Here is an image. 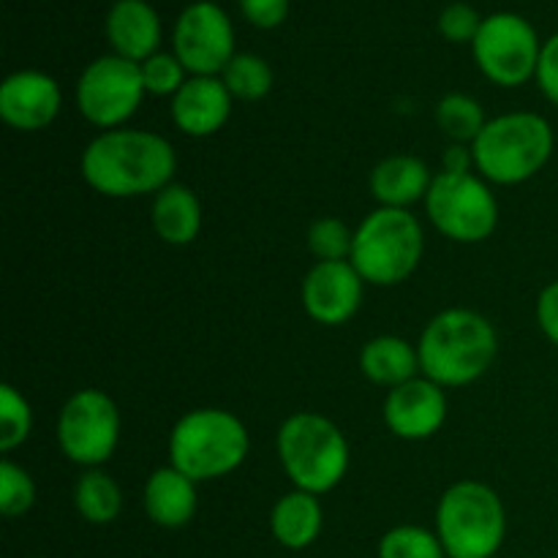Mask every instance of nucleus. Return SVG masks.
Segmentation results:
<instances>
[{
    "instance_id": "4be33fe9",
    "label": "nucleus",
    "mask_w": 558,
    "mask_h": 558,
    "mask_svg": "<svg viewBox=\"0 0 558 558\" xmlns=\"http://www.w3.org/2000/svg\"><path fill=\"white\" fill-rule=\"evenodd\" d=\"M360 374L376 387L403 385V381L420 376V354L417 343L407 341L401 336H376L363 343L360 349Z\"/></svg>"
},
{
    "instance_id": "f3484780",
    "label": "nucleus",
    "mask_w": 558,
    "mask_h": 558,
    "mask_svg": "<svg viewBox=\"0 0 558 558\" xmlns=\"http://www.w3.org/2000/svg\"><path fill=\"white\" fill-rule=\"evenodd\" d=\"M104 33L112 52L134 63L161 52V16L147 0H114Z\"/></svg>"
},
{
    "instance_id": "423d86ee",
    "label": "nucleus",
    "mask_w": 558,
    "mask_h": 558,
    "mask_svg": "<svg viewBox=\"0 0 558 558\" xmlns=\"http://www.w3.org/2000/svg\"><path fill=\"white\" fill-rule=\"evenodd\" d=\"M425 232L412 210L376 207L354 229L352 265L368 287H398L417 272Z\"/></svg>"
},
{
    "instance_id": "f03ea898",
    "label": "nucleus",
    "mask_w": 558,
    "mask_h": 558,
    "mask_svg": "<svg viewBox=\"0 0 558 558\" xmlns=\"http://www.w3.org/2000/svg\"><path fill=\"white\" fill-rule=\"evenodd\" d=\"M417 354L420 374L458 390L488 374L499 354V332L480 311L445 308L420 332Z\"/></svg>"
},
{
    "instance_id": "412c9836",
    "label": "nucleus",
    "mask_w": 558,
    "mask_h": 558,
    "mask_svg": "<svg viewBox=\"0 0 558 558\" xmlns=\"http://www.w3.org/2000/svg\"><path fill=\"white\" fill-rule=\"evenodd\" d=\"M322 496L308 490L292 488L272 505L270 532L278 545L289 550H305L316 543L325 526V510H322Z\"/></svg>"
},
{
    "instance_id": "f8f14e48",
    "label": "nucleus",
    "mask_w": 558,
    "mask_h": 558,
    "mask_svg": "<svg viewBox=\"0 0 558 558\" xmlns=\"http://www.w3.org/2000/svg\"><path fill=\"white\" fill-rule=\"evenodd\" d=\"M172 52L191 76H221L238 54L234 25L213 0H196L180 11L172 31Z\"/></svg>"
},
{
    "instance_id": "cd10ccee",
    "label": "nucleus",
    "mask_w": 558,
    "mask_h": 558,
    "mask_svg": "<svg viewBox=\"0 0 558 558\" xmlns=\"http://www.w3.org/2000/svg\"><path fill=\"white\" fill-rule=\"evenodd\" d=\"M379 558H447L445 545L423 526H396L379 539Z\"/></svg>"
},
{
    "instance_id": "f704fd0d",
    "label": "nucleus",
    "mask_w": 558,
    "mask_h": 558,
    "mask_svg": "<svg viewBox=\"0 0 558 558\" xmlns=\"http://www.w3.org/2000/svg\"><path fill=\"white\" fill-rule=\"evenodd\" d=\"M441 172H474L472 145H452L441 156Z\"/></svg>"
},
{
    "instance_id": "39448f33",
    "label": "nucleus",
    "mask_w": 558,
    "mask_h": 558,
    "mask_svg": "<svg viewBox=\"0 0 558 558\" xmlns=\"http://www.w3.org/2000/svg\"><path fill=\"white\" fill-rule=\"evenodd\" d=\"M276 452L292 488L325 496L347 480L352 450L343 430L319 412H294L281 423Z\"/></svg>"
},
{
    "instance_id": "c85d7f7f",
    "label": "nucleus",
    "mask_w": 558,
    "mask_h": 558,
    "mask_svg": "<svg viewBox=\"0 0 558 558\" xmlns=\"http://www.w3.org/2000/svg\"><path fill=\"white\" fill-rule=\"evenodd\" d=\"M36 480L20 463L9 461L5 458L0 463V512L5 518H20L25 512H31V507L36 505Z\"/></svg>"
},
{
    "instance_id": "5701e85b",
    "label": "nucleus",
    "mask_w": 558,
    "mask_h": 558,
    "mask_svg": "<svg viewBox=\"0 0 558 558\" xmlns=\"http://www.w3.org/2000/svg\"><path fill=\"white\" fill-rule=\"evenodd\" d=\"M74 507L82 521L107 526L123 512V490L104 469H85L74 485Z\"/></svg>"
},
{
    "instance_id": "b1692460",
    "label": "nucleus",
    "mask_w": 558,
    "mask_h": 558,
    "mask_svg": "<svg viewBox=\"0 0 558 558\" xmlns=\"http://www.w3.org/2000/svg\"><path fill=\"white\" fill-rule=\"evenodd\" d=\"M436 125L441 134L452 142V145H472L485 129L488 118H485L483 104L469 93H447L439 104H436Z\"/></svg>"
},
{
    "instance_id": "0eeeda50",
    "label": "nucleus",
    "mask_w": 558,
    "mask_h": 558,
    "mask_svg": "<svg viewBox=\"0 0 558 558\" xmlns=\"http://www.w3.org/2000/svg\"><path fill=\"white\" fill-rule=\"evenodd\" d=\"M436 537L447 558H494L507 537L505 501L480 480H458L436 507Z\"/></svg>"
},
{
    "instance_id": "1a4fd4ad",
    "label": "nucleus",
    "mask_w": 558,
    "mask_h": 558,
    "mask_svg": "<svg viewBox=\"0 0 558 558\" xmlns=\"http://www.w3.org/2000/svg\"><path fill=\"white\" fill-rule=\"evenodd\" d=\"M120 409L98 387H85L69 396L54 423L60 452L82 469H101L120 445Z\"/></svg>"
},
{
    "instance_id": "dca6fc26",
    "label": "nucleus",
    "mask_w": 558,
    "mask_h": 558,
    "mask_svg": "<svg viewBox=\"0 0 558 558\" xmlns=\"http://www.w3.org/2000/svg\"><path fill=\"white\" fill-rule=\"evenodd\" d=\"M234 98L221 76H189L169 104L172 123L191 140L218 134L232 118Z\"/></svg>"
},
{
    "instance_id": "473e14b6",
    "label": "nucleus",
    "mask_w": 558,
    "mask_h": 558,
    "mask_svg": "<svg viewBox=\"0 0 558 558\" xmlns=\"http://www.w3.org/2000/svg\"><path fill=\"white\" fill-rule=\"evenodd\" d=\"M539 93L548 98L554 107H558V33L543 41V52H539L537 74H534Z\"/></svg>"
},
{
    "instance_id": "72a5a7b5",
    "label": "nucleus",
    "mask_w": 558,
    "mask_h": 558,
    "mask_svg": "<svg viewBox=\"0 0 558 558\" xmlns=\"http://www.w3.org/2000/svg\"><path fill=\"white\" fill-rule=\"evenodd\" d=\"M534 316H537L539 332L558 349V281H550L539 292L537 305H534Z\"/></svg>"
},
{
    "instance_id": "9b49d317",
    "label": "nucleus",
    "mask_w": 558,
    "mask_h": 558,
    "mask_svg": "<svg viewBox=\"0 0 558 558\" xmlns=\"http://www.w3.org/2000/svg\"><path fill=\"white\" fill-rule=\"evenodd\" d=\"M543 52L532 22L512 11H499L483 20L472 41V58L488 82L499 87H521L534 80Z\"/></svg>"
},
{
    "instance_id": "f257e3e1",
    "label": "nucleus",
    "mask_w": 558,
    "mask_h": 558,
    "mask_svg": "<svg viewBox=\"0 0 558 558\" xmlns=\"http://www.w3.org/2000/svg\"><path fill=\"white\" fill-rule=\"evenodd\" d=\"M82 180L109 199L156 196L174 183L178 153L167 136L145 129L101 131L80 158Z\"/></svg>"
},
{
    "instance_id": "bb28decb",
    "label": "nucleus",
    "mask_w": 558,
    "mask_h": 558,
    "mask_svg": "<svg viewBox=\"0 0 558 558\" xmlns=\"http://www.w3.org/2000/svg\"><path fill=\"white\" fill-rule=\"evenodd\" d=\"M33 434V409L14 385L0 387V450L9 456Z\"/></svg>"
},
{
    "instance_id": "2f4dec72",
    "label": "nucleus",
    "mask_w": 558,
    "mask_h": 558,
    "mask_svg": "<svg viewBox=\"0 0 558 558\" xmlns=\"http://www.w3.org/2000/svg\"><path fill=\"white\" fill-rule=\"evenodd\" d=\"M245 20L259 31H272L289 16V0H238Z\"/></svg>"
},
{
    "instance_id": "c756f323",
    "label": "nucleus",
    "mask_w": 558,
    "mask_h": 558,
    "mask_svg": "<svg viewBox=\"0 0 558 558\" xmlns=\"http://www.w3.org/2000/svg\"><path fill=\"white\" fill-rule=\"evenodd\" d=\"M142 82H145L147 96L174 98V93L189 82V71L180 63L174 52H156L140 63Z\"/></svg>"
},
{
    "instance_id": "20e7f679",
    "label": "nucleus",
    "mask_w": 558,
    "mask_h": 558,
    "mask_svg": "<svg viewBox=\"0 0 558 558\" xmlns=\"http://www.w3.org/2000/svg\"><path fill=\"white\" fill-rule=\"evenodd\" d=\"M556 150V134L539 112L490 118L472 142L474 172L494 185H521L537 178Z\"/></svg>"
},
{
    "instance_id": "ddd939ff",
    "label": "nucleus",
    "mask_w": 558,
    "mask_h": 558,
    "mask_svg": "<svg viewBox=\"0 0 558 558\" xmlns=\"http://www.w3.org/2000/svg\"><path fill=\"white\" fill-rule=\"evenodd\" d=\"M447 412L450 403L445 387L423 374L387 390L381 403V420L387 430L403 441L434 439L445 428Z\"/></svg>"
},
{
    "instance_id": "4468645a",
    "label": "nucleus",
    "mask_w": 558,
    "mask_h": 558,
    "mask_svg": "<svg viewBox=\"0 0 558 558\" xmlns=\"http://www.w3.org/2000/svg\"><path fill=\"white\" fill-rule=\"evenodd\" d=\"M368 283L357 272L352 262H316L303 278L300 300L303 308L316 325L341 327L363 305V294Z\"/></svg>"
},
{
    "instance_id": "a211bd4d",
    "label": "nucleus",
    "mask_w": 558,
    "mask_h": 558,
    "mask_svg": "<svg viewBox=\"0 0 558 558\" xmlns=\"http://www.w3.org/2000/svg\"><path fill=\"white\" fill-rule=\"evenodd\" d=\"M436 174L430 172L428 163L412 153H392L381 158L371 169V194H374L379 207H396V210H412L414 205L425 202L430 183Z\"/></svg>"
},
{
    "instance_id": "6ab92c4d",
    "label": "nucleus",
    "mask_w": 558,
    "mask_h": 558,
    "mask_svg": "<svg viewBox=\"0 0 558 558\" xmlns=\"http://www.w3.org/2000/svg\"><path fill=\"white\" fill-rule=\"evenodd\" d=\"M142 507H145V515L150 518L156 526H189L196 515V507H199L196 483L191 477H185L180 469H174L172 463H167V466L156 469V472L145 480V488H142Z\"/></svg>"
},
{
    "instance_id": "a878e982",
    "label": "nucleus",
    "mask_w": 558,
    "mask_h": 558,
    "mask_svg": "<svg viewBox=\"0 0 558 558\" xmlns=\"http://www.w3.org/2000/svg\"><path fill=\"white\" fill-rule=\"evenodd\" d=\"M305 243L316 262H349L354 248V229L343 218H316L308 227Z\"/></svg>"
},
{
    "instance_id": "9d476101",
    "label": "nucleus",
    "mask_w": 558,
    "mask_h": 558,
    "mask_svg": "<svg viewBox=\"0 0 558 558\" xmlns=\"http://www.w3.org/2000/svg\"><path fill=\"white\" fill-rule=\"evenodd\" d=\"M147 90L142 69L134 60L109 52L82 69L76 80V109L90 125L101 131L123 129L145 101Z\"/></svg>"
},
{
    "instance_id": "aec40b11",
    "label": "nucleus",
    "mask_w": 558,
    "mask_h": 558,
    "mask_svg": "<svg viewBox=\"0 0 558 558\" xmlns=\"http://www.w3.org/2000/svg\"><path fill=\"white\" fill-rule=\"evenodd\" d=\"M150 227L158 240L174 248L191 245L202 232V202L194 189L183 183H169L153 196Z\"/></svg>"
},
{
    "instance_id": "2eb2a0df",
    "label": "nucleus",
    "mask_w": 558,
    "mask_h": 558,
    "mask_svg": "<svg viewBox=\"0 0 558 558\" xmlns=\"http://www.w3.org/2000/svg\"><path fill=\"white\" fill-rule=\"evenodd\" d=\"M63 109V90L58 80L38 69L14 71L0 85V118L9 129L33 134L58 120Z\"/></svg>"
},
{
    "instance_id": "7ed1b4c3",
    "label": "nucleus",
    "mask_w": 558,
    "mask_h": 558,
    "mask_svg": "<svg viewBox=\"0 0 558 558\" xmlns=\"http://www.w3.org/2000/svg\"><path fill=\"white\" fill-rule=\"evenodd\" d=\"M169 463L199 483L229 477L245 463L251 436L243 420L227 409L202 407L185 412L169 430Z\"/></svg>"
},
{
    "instance_id": "7c9ffc66",
    "label": "nucleus",
    "mask_w": 558,
    "mask_h": 558,
    "mask_svg": "<svg viewBox=\"0 0 558 558\" xmlns=\"http://www.w3.org/2000/svg\"><path fill=\"white\" fill-rule=\"evenodd\" d=\"M483 20L485 16H480V11L472 3L456 0V3L445 5V11L439 14V33L450 44H469L472 47L480 27H483Z\"/></svg>"
},
{
    "instance_id": "6e6552de",
    "label": "nucleus",
    "mask_w": 558,
    "mask_h": 558,
    "mask_svg": "<svg viewBox=\"0 0 558 558\" xmlns=\"http://www.w3.org/2000/svg\"><path fill=\"white\" fill-rule=\"evenodd\" d=\"M423 205L436 232L452 243H483L499 227V199L477 172H436Z\"/></svg>"
},
{
    "instance_id": "393cba45",
    "label": "nucleus",
    "mask_w": 558,
    "mask_h": 558,
    "mask_svg": "<svg viewBox=\"0 0 558 558\" xmlns=\"http://www.w3.org/2000/svg\"><path fill=\"white\" fill-rule=\"evenodd\" d=\"M221 80L234 101H262L272 90L276 76L265 58L254 52H238L221 71Z\"/></svg>"
}]
</instances>
